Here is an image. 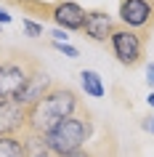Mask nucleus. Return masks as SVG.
<instances>
[{
    "mask_svg": "<svg viewBox=\"0 0 154 157\" xmlns=\"http://www.w3.org/2000/svg\"><path fill=\"white\" fill-rule=\"evenodd\" d=\"M80 112H85V107H82L77 91L64 83H53L51 91L29 109V128H27V133H29V139L40 141L61 120H66L72 115H80Z\"/></svg>",
    "mask_w": 154,
    "mask_h": 157,
    "instance_id": "obj_1",
    "label": "nucleus"
},
{
    "mask_svg": "<svg viewBox=\"0 0 154 157\" xmlns=\"http://www.w3.org/2000/svg\"><path fill=\"white\" fill-rule=\"evenodd\" d=\"M90 136H93V120H90L88 109L80 112V115H72L61 120L56 128H51L45 136H43L37 144L43 149H48L51 155L56 157H64V155H72V152H80V149L88 147Z\"/></svg>",
    "mask_w": 154,
    "mask_h": 157,
    "instance_id": "obj_2",
    "label": "nucleus"
},
{
    "mask_svg": "<svg viewBox=\"0 0 154 157\" xmlns=\"http://www.w3.org/2000/svg\"><path fill=\"white\" fill-rule=\"evenodd\" d=\"M37 67L43 64L27 51H8V56H0V101L13 99Z\"/></svg>",
    "mask_w": 154,
    "mask_h": 157,
    "instance_id": "obj_3",
    "label": "nucleus"
},
{
    "mask_svg": "<svg viewBox=\"0 0 154 157\" xmlns=\"http://www.w3.org/2000/svg\"><path fill=\"white\" fill-rule=\"evenodd\" d=\"M109 45H112L114 59H117L122 67L136 69V67L144 64V59H146V43L141 40V35H138V32L128 29L125 24H114L112 37H109Z\"/></svg>",
    "mask_w": 154,
    "mask_h": 157,
    "instance_id": "obj_4",
    "label": "nucleus"
},
{
    "mask_svg": "<svg viewBox=\"0 0 154 157\" xmlns=\"http://www.w3.org/2000/svg\"><path fill=\"white\" fill-rule=\"evenodd\" d=\"M120 21L149 43L154 32V0H120Z\"/></svg>",
    "mask_w": 154,
    "mask_h": 157,
    "instance_id": "obj_5",
    "label": "nucleus"
},
{
    "mask_svg": "<svg viewBox=\"0 0 154 157\" xmlns=\"http://www.w3.org/2000/svg\"><path fill=\"white\" fill-rule=\"evenodd\" d=\"M27 128H29V109L16 104L13 99L0 101V136H24Z\"/></svg>",
    "mask_w": 154,
    "mask_h": 157,
    "instance_id": "obj_6",
    "label": "nucleus"
},
{
    "mask_svg": "<svg viewBox=\"0 0 154 157\" xmlns=\"http://www.w3.org/2000/svg\"><path fill=\"white\" fill-rule=\"evenodd\" d=\"M53 83H56V80H53V77H51L43 67H37V69L29 75V80L24 83V88L13 96V101H16V104H21V107H27V109H32L35 104H37V101H40L43 96L51 91V85H53Z\"/></svg>",
    "mask_w": 154,
    "mask_h": 157,
    "instance_id": "obj_7",
    "label": "nucleus"
},
{
    "mask_svg": "<svg viewBox=\"0 0 154 157\" xmlns=\"http://www.w3.org/2000/svg\"><path fill=\"white\" fill-rule=\"evenodd\" d=\"M48 19H53L58 27H64L69 32H82L85 24V8H80L74 0H58L48 8Z\"/></svg>",
    "mask_w": 154,
    "mask_h": 157,
    "instance_id": "obj_8",
    "label": "nucleus"
},
{
    "mask_svg": "<svg viewBox=\"0 0 154 157\" xmlns=\"http://www.w3.org/2000/svg\"><path fill=\"white\" fill-rule=\"evenodd\" d=\"M114 29V21L106 11H85V24H82V32L85 37L93 43H109Z\"/></svg>",
    "mask_w": 154,
    "mask_h": 157,
    "instance_id": "obj_9",
    "label": "nucleus"
},
{
    "mask_svg": "<svg viewBox=\"0 0 154 157\" xmlns=\"http://www.w3.org/2000/svg\"><path fill=\"white\" fill-rule=\"evenodd\" d=\"M37 141L29 136H0V157H29Z\"/></svg>",
    "mask_w": 154,
    "mask_h": 157,
    "instance_id": "obj_10",
    "label": "nucleus"
},
{
    "mask_svg": "<svg viewBox=\"0 0 154 157\" xmlns=\"http://www.w3.org/2000/svg\"><path fill=\"white\" fill-rule=\"evenodd\" d=\"M64 157H117V155H114V144L104 139L98 147H85L80 152H72V155H64Z\"/></svg>",
    "mask_w": 154,
    "mask_h": 157,
    "instance_id": "obj_11",
    "label": "nucleus"
},
{
    "mask_svg": "<svg viewBox=\"0 0 154 157\" xmlns=\"http://www.w3.org/2000/svg\"><path fill=\"white\" fill-rule=\"evenodd\" d=\"M80 83H82V88H85V93L88 96H104V85H101V77H98L93 69H82L80 72Z\"/></svg>",
    "mask_w": 154,
    "mask_h": 157,
    "instance_id": "obj_12",
    "label": "nucleus"
},
{
    "mask_svg": "<svg viewBox=\"0 0 154 157\" xmlns=\"http://www.w3.org/2000/svg\"><path fill=\"white\" fill-rule=\"evenodd\" d=\"M21 27H24V32L29 35V37H40V35H43V24H37V21L24 19V21H21Z\"/></svg>",
    "mask_w": 154,
    "mask_h": 157,
    "instance_id": "obj_13",
    "label": "nucleus"
},
{
    "mask_svg": "<svg viewBox=\"0 0 154 157\" xmlns=\"http://www.w3.org/2000/svg\"><path fill=\"white\" fill-rule=\"evenodd\" d=\"M53 48L61 51V53H64V56H69V59H77V56H80V51L74 48V45H69V43H56V40H53Z\"/></svg>",
    "mask_w": 154,
    "mask_h": 157,
    "instance_id": "obj_14",
    "label": "nucleus"
},
{
    "mask_svg": "<svg viewBox=\"0 0 154 157\" xmlns=\"http://www.w3.org/2000/svg\"><path fill=\"white\" fill-rule=\"evenodd\" d=\"M141 128H144L146 133H154V115H146L144 120H141Z\"/></svg>",
    "mask_w": 154,
    "mask_h": 157,
    "instance_id": "obj_15",
    "label": "nucleus"
},
{
    "mask_svg": "<svg viewBox=\"0 0 154 157\" xmlns=\"http://www.w3.org/2000/svg\"><path fill=\"white\" fill-rule=\"evenodd\" d=\"M29 157H56V155H51L48 149H43V147H40V144H37V147H35V149H32V155H29Z\"/></svg>",
    "mask_w": 154,
    "mask_h": 157,
    "instance_id": "obj_16",
    "label": "nucleus"
},
{
    "mask_svg": "<svg viewBox=\"0 0 154 157\" xmlns=\"http://www.w3.org/2000/svg\"><path fill=\"white\" fill-rule=\"evenodd\" d=\"M146 83H149V85L154 88V64H149V67H146Z\"/></svg>",
    "mask_w": 154,
    "mask_h": 157,
    "instance_id": "obj_17",
    "label": "nucleus"
},
{
    "mask_svg": "<svg viewBox=\"0 0 154 157\" xmlns=\"http://www.w3.org/2000/svg\"><path fill=\"white\" fill-rule=\"evenodd\" d=\"M11 21V13H6V11L0 8V24H8Z\"/></svg>",
    "mask_w": 154,
    "mask_h": 157,
    "instance_id": "obj_18",
    "label": "nucleus"
},
{
    "mask_svg": "<svg viewBox=\"0 0 154 157\" xmlns=\"http://www.w3.org/2000/svg\"><path fill=\"white\" fill-rule=\"evenodd\" d=\"M146 101H149V107H154V93H149V99H146Z\"/></svg>",
    "mask_w": 154,
    "mask_h": 157,
    "instance_id": "obj_19",
    "label": "nucleus"
},
{
    "mask_svg": "<svg viewBox=\"0 0 154 157\" xmlns=\"http://www.w3.org/2000/svg\"><path fill=\"white\" fill-rule=\"evenodd\" d=\"M0 56H3V48H0Z\"/></svg>",
    "mask_w": 154,
    "mask_h": 157,
    "instance_id": "obj_20",
    "label": "nucleus"
},
{
    "mask_svg": "<svg viewBox=\"0 0 154 157\" xmlns=\"http://www.w3.org/2000/svg\"><path fill=\"white\" fill-rule=\"evenodd\" d=\"M11 3H16V0H11Z\"/></svg>",
    "mask_w": 154,
    "mask_h": 157,
    "instance_id": "obj_21",
    "label": "nucleus"
}]
</instances>
